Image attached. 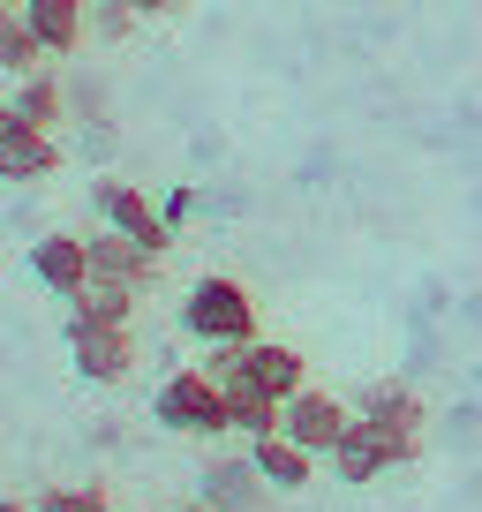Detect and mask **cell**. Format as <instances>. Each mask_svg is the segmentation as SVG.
Returning a JSON list of instances; mask_svg holds the SVG:
<instances>
[{
    "label": "cell",
    "instance_id": "obj_1",
    "mask_svg": "<svg viewBox=\"0 0 482 512\" xmlns=\"http://www.w3.org/2000/svg\"><path fill=\"white\" fill-rule=\"evenodd\" d=\"M181 332L204 339V347H241V339H257V294L241 287V279L211 272L181 294Z\"/></svg>",
    "mask_w": 482,
    "mask_h": 512
},
{
    "label": "cell",
    "instance_id": "obj_2",
    "mask_svg": "<svg viewBox=\"0 0 482 512\" xmlns=\"http://www.w3.org/2000/svg\"><path fill=\"white\" fill-rule=\"evenodd\" d=\"M151 422L174 430V437H226L234 430L226 384L211 377V369H174V377H159V392H151Z\"/></svg>",
    "mask_w": 482,
    "mask_h": 512
},
{
    "label": "cell",
    "instance_id": "obj_3",
    "mask_svg": "<svg viewBox=\"0 0 482 512\" xmlns=\"http://www.w3.org/2000/svg\"><path fill=\"white\" fill-rule=\"evenodd\" d=\"M324 460H332L339 482H354V490H362V482L392 475V467H415V460H422V437H400V430H385V422H362V415H354L347 437H339Z\"/></svg>",
    "mask_w": 482,
    "mask_h": 512
},
{
    "label": "cell",
    "instance_id": "obj_4",
    "mask_svg": "<svg viewBox=\"0 0 482 512\" xmlns=\"http://www.w3.org/2000/svg\"><path fill=\"white\" fill-rule=\"evenodd\" d=\"M68 362H76L83 384H121V377L136 369V332H129V324L68 317Z\"/></svg>",
    "mask_w": 482,
    "mask_h": 512
},
{
    "label": "cell",
    "instance_id": "obj_5",
    "mask_svg": "<svg viewBox=\"0 0 482 512\" xmlns=\"http://www.w3.org/2000/svg\"><path fill=\"white\" fill-rule=\"evenodd\" d=\"M91 211H98V219H106V226H121V234H129V241H144L151 256H166V241H174V226H166V211L151 204L144 189H129V181H121V174H98V181H91Z\"/></svg>",
    "mask_w": 482,
    "mask_h": 512
},
{
    "label": "cell",
    "instance_id": "obj_6",
    "mask_svg": "<svg viewBox=\"0 0 482 512\" xmlns=\"http://www.w3.org/2000/svg\"><path fill=\"white\" fill-rule=\"evenodd\" d=\"M53 166H61V144H53V128L23 121L16 106H0V181L31 189V181H46Z\"/></svg>",
    "mask_w": 482,
    "mask_h": 512
},
{
    "label": "cell",
    "instance_id": "obj_7",
    "mask_svg": "<svg viewBox=\"0 0 482 512\" xmlns=\"http://www.w3.org/2000/svg\"><path fill=\"white\" fill-rule=\"evenodd\" d=\"M347 422H354V407L339 400V392H324V384H302V392L287 400V415H279V430H287L302 452H317V460H324V452L347 437Z\"/></svg>",
    "mask_w": 482,
    "mask_h": 512
},
{
    "label": "cell",
    "instance_id": "obj_8",
    "mask_svg": "<svg viewBox=\"0 0 482 512\" xmlns=\"http://www.w3.org/2000/svg\"><path fill=\"white\" fill-rule=\"evenodd\" d=\"M196 497L219 512H264V497H272V482L257 475V460L249 452H219V460L196 467Z\"/></svg>",
    "mask_w": 482,
    "mask_h": 512
},
{
    "label": "cell",
    "instance_id": "obj_9",
    "mask_svg": "<svg viewBox=\"0 0 482 512\" xmlns=\"http://www.w3.org/2000/svg\"><path fill=\"white\" fill-rule=\"evenodd\" d=\"M31 279L46 294H83V279H91V241L83 234H61V226H53V234H38L31 241Z\"/></svg>",
    "mask_w": 482,
    "mask_h": 512
},
{
    "label": "cell",
    "instance_id": "obj_10",
    "mask_svg": "<svg viewBox=\"0 0 482 512\" xmlns=\"http://www.w3.org/2000/svg\"><path fill=\"white\" fill-rule=\"evenodd\" d=\"M91 241V279H121V287H159V256L144 249V241H129L121 226H98V234H83Z\"/></svg>",
    "mask_w": 482,
    "mask_h": 512
},
{
    "label": "cell",
    "instance_id": "obj_11",
    "mask_svg": "<svg viewBox=\"0 0 482 512\" xmlns=\"http://www.w3.org/2000/svg\"><path fill=\"white\" fill-rule=\"evenodd\" d=\"M23 31L38 38L46 61H61L91 38V0H23Z\"/></svg>",
    "mask_w": 482,
    "mask_h": 512
},
{
    "label": "cell",
    "instance_id": "obj_12",
    "mask_svg": "<svg viewBox=\"0 0 482 512\" xmlns=\"http://www.w3.org/2000/svg\"><path fill=\"white\" fill-rule=\"evenodd\" d=\"M354 415H362V422H385V430H400V437H422V430H430V407H422V392H415L407 377H377V384H362Z\"/></svg>",
    "mask_w": 482,
    "mask_h": 512
},
{
    "label": "cell",
    "instance_id": "obj_13",
    "mask_svg": "<svg viewBox=\"0 0 482 512\" xmlns=\"http://www.w3.org/2000/svg\"><path fill=\"white\" fill-rule=\"evenodd\" d=\"M249 460H257V475L272 482V490H302L309 475H317V452H302L287 430H272V437H257L249 445Z\"/></svg>",
    "mask_w": 482,
    "mask_h": 512
},
{
    "label": "cell",
    "instance_id": "obj_14",
    "mask_svg": "<svg viewBox=\"0 0 482 512\" xmlns=\"http://www.w3.org/2000/svg\"><path fill=\"white\" fill-rule=\"evenodd\" d=\"M226 415H234L241 445H257V437H272V430H279V415H287V400H272V392H257V384H249V377H234V384H226Z\"/></svg>",
    "mask_w": 482,
    "mask_h": 512
},
{
    "label": "cell",
    "instance_id": "obj_15",
    "mask_svg": "<svg viewBox=\"0 0 482 512\" xmlns=\"http://www.w3.org/2000/svg\"><path fill=\"white\" fill-rule=\"evenodd\" d=\"M68 317L136 324V287H121V279H83V294H68Z\"/></svg>",
    "mask_w": 482,
    "mask_h": 512
},
{
    "label": "cell",
    "instance_id": "obj_16",
    "mask_svg": "<svg viewBox=\"0 0 482 512\" xmlns=\"http://www.w3.org/2000/svg\"><path fill=\"white\" fill-rule=\"evenodd\" d=\"M38 68H46V53H38L31 31H23V8L0 0V76H38Z\"/></svg>",
    "mask_w": 482,
    "mask_h": 512
},
{
    "label": "cell",
    "instance_id": "obj_17",
    "mask_svg": "<svg viewBox=\"0 0 482 512\" xmlns=\"http://www.w3.org/2000/svg\"><path fill=\"white\" fill-rule=\"evenodd\" d=\"M8 106H16L23 121L53 128V121L68 113V91H61V76H53V68H38V76H23V83H16V98H8Z\"/></svg>",
    "mask_w": 482,
    "mask_h": 512
},
{
    "label": "cell",
    "instance_id": "obj_18",
    "mask_svg": "<svg viewBox=\"0 0 482 512\" xmlns=\"http://www.w3.org/2000/svg\"><path fill=\"white\" fill-rule=\"evenodd\" d=\"M136 31V0H91V38L98 46H121Z\"/></svg>",
    "mask_w": 482,
    "mask_h": 512
},
{
    "label": "cell",
    "instance_id": "obj_19",
    "mask_svg": "<svg viewBox=\"0 0 482 512\" xmlns=\"http://www.w3.org/2000/svg\"><path fill=\"white\" fill-rule=\"evenodd\" d=\"M31 512H113V497L98 490V482H76V490H46Z\"/></svg>",
    "mask_w": 482,
    "mask_h": 512
},
{
    "label": "cell",
    "instance_id": "obj_20",
    "mask_svg": "<svg viewBox=\"0 0 482 512\" xmlns=\"http://www.w3.org/2000/svg\"><path fill=\"white\" fill-rule=\"evenodd\" d=\"M159 211H166V226H181V219H189V211H196V196H189V189H174V196H166Z\"/></svg>",
    "mask_w": 482,
    "mask_h": 512
},
{
    "label": "cell",
    "instance_id": "obj_21",
    "mask_svg": "<svg viewBox=\"0 0 482 512\" xmlns=\"http://www.w3.org/2000/svg\"><path fill=\"white\" fill-rule=\"evenodd\" d=\"M181 0H136V16H174Z\"/></svg>",
    "mask_w": 482,
    "mask_h": 512
},
{
    "label": "cell",
    "instance_id": "obj_22",
    "mask_svg": "<svg viewBox=\"0 0 482 512\" xmlns=\"http://www.w3.org/2000/svg\"><path fill=\"white\" fill-rule=\"evenodd\" d=\"M0 512H31V505H23V497H0Z\"/></svg>",
    "mask_w": 482,
    "mask_h": 512
},
{
    "label": "cell",
    "instance_id": "obj_23",
    "mask_svg": "<svg viewBox=\"0 0 482 512\" xmlns=\"http://www.w3.org/2000/svg\"><path fill=\"white\" fill-rule=\"evenodd\" d=\"M181 512H219V505H204V497H189V505H181Z\"/></svg>",
    "mask_w": 482,
    "mask_h": 512
},
{
    "label": "cell",
    "instance_id": "obj_24",
    "mask_svg": "<svg viewBox=\"0 0 482 512\" xmlns=\"http://www.w3.org/2000/svg\"><path fill=\"white\" fill-rule=\"evenodd\" d=\"M16 8H23V0H16Z\"/></svg>",
    "mask_w": 482,
    "mask_h": 512
}]
</instances>
